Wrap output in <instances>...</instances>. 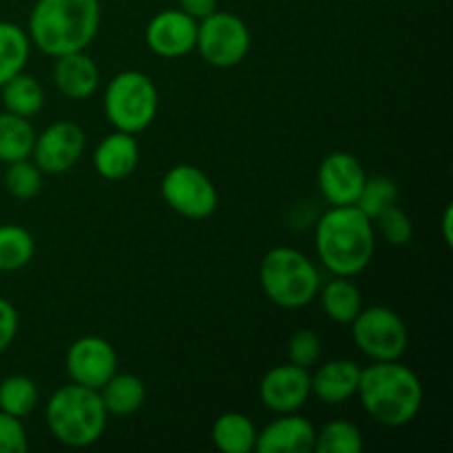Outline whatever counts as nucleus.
Masks as SVG:
<instances>
[{
	"instance_id": "nucleus-1",
	"label": "nucleus",
	"mask_w": 453,
	"mask_h": 453,
	"mask_svg": "<svg viewBox=\"0 0 453 453\" xmlns=\"http://www.w3.org/2000/svg\"><path fill=\"white\" fill-rule=\"evenodd\" d=\"M102 22L100 0H38L29 16V40L44 56L84 51Z\"/></svg>"
},
{
	"instance_id": "nucleus-2",
	"label": "nucleus",
	"mask_w": 453,
	"mask_h": 453,
	"mask_svg": "<svg viewBox=\"0 0 453 453\" xmlns=\"http://www.w3.org/2000/svg\"><path fill=\"white\" fill-rule=\"evenodd\" d=\"M317 255L336 277H354L370 265L376 250L374 221L357 206H332L314 230Z\"/></svg>"
},
{
	"instance_id": "nucleus-3",
	"label": "nucleus",
	"mask_w": 453,
	"mask_h": 453,
	"mask_svg": "<svg viewBox=\"0 0 453 453\" xmlns=\"http://www.w3.org/2000/svg\"><path fill=\"white\" fill-rule=\"evenodd\" d=\"M357 396L363 410L385 427H405L423 407V383L398 361H376L361 370Z\"/></svg>"
},
{
	"instance_id": "nucleus-4",
	"label": "nucleus",
	"mask_w": 453,
	"mask_h": 453,
	"mask_svg": "<svg viewBox=\"0 0 453 453\" xmlns=\"http://www.w3.org/2000/svg\"><path fill=\"white\" fill-rule=\"evenodd\" d=\"M106 407L100 392L69 383L47 401V427L58 442L73 449L96 445L106 429Z\"/></svg>"
},
{
	"instance_id": "nucleus-5",
	"label": "nucleus",
	"mask_w": 453,
	"mask_h": 453,
	"mask_svg": "<svg viewBox=\"0 0 453 453\" xmlns=\"http://www.w3.org/2000/svg\"><path fill=\"white\" fill-rule=\"evenodd\" d=\"M259 283L264 295L283 310L305 308L321 288L319 270L308 257L295 248H273L261 259Z\"/></svg>"
},
{
	"instance_id": "nucleus-6",
	"label": "nucleus",
	"mask_w": 453,
	"mask_h": 453,
	"mask_svg": "<svg viewBox=\"0 0 453 453\" xmlns=\"http://www.w3.org/2000/svg\"><path fill=\"white\" fill-rule=\"evenodd\" d=\"M159 109V93L153 80L142 71H122L104 91V113L115 131L137 133L153 124Z\"/></svg>"
},
{
	"instance_id": "nucleus-7",
	"label": "nucleus",
	"mask_w": 453,
	"mask_h": 453,
	"mask_svg": "<svg viewBox=\"0 0 453 453\" xmlns=\"http://www.w3.org/2000/svg\"><path fill=\"white\" fill-rule=\"evenodd\" d=\"M357 348L372 361H398L407 352L410 332L401 314L383 305H370L357 314L352 323Z\"/></svg>"
},
{
	"instance_id": "nucleus-8",
	"label": "nucleus",
	"mask_w": 453,
	"mask_h": 453,
	"mask_svg": "<svg viewBox=\"0 0 453 453\" xmlns=\"http://www.w3.org/2000/svg\"><path fill=\"white\" fill-rule=\"evenodd\" d=\"M250 29L234 13L215 12L199 20L195 49L215 69H233L242 65V60L250 51Z\"/></svg>"
},
{
	"instance_id": "nucleus-9",
	"label": "nucleus",
	"mask_w": 453,
	"mask_h": 453,
	"mask_svg": "<svg viewBox=\"0 0 453 453\" xmlns=\"http://www.w3.org/2000/svg\"><path fill=\"white\" fill-rule=\"evenodd\" d=\"M164 202L186 219H208L217 211L219 195L215 184L202 168L193 164H177L162 180Z\"/></svg>"
},
{
	"instance_id": "nucleus-10",
	"label": "nucleus",
	"mask_w": 453,
	"mask_h": 453,
	"mask_svg": "<svg viewBox=\"0 0 453 453\" xmlns=\"http://www.w3.org/2000/svg\"><path fill=\"white\" fill-rule=\"evenodd\" d=\"M87 137L75 122L62 119L44 128L34 142V164L42 175H65L82 157Z\"/></svg>"
},
{
	"instance_id": "nucleus-11",
	"label": "nucleus",
	"mask_w": 453,
	"mask_h": 453,
	"mask_svg": "<svg viewBox=\"0 0 453 453\" xmlns=\"http://www.w3.org/2000/svg\"><path fill=\"white\" fill-rule=\"evenodd\" d=\"M65 367L71 383L100 389L118 372V352L102 336H82L66 349Z\"/></svg>"
},
{
	"instance_id": "nucleus-12",
	"label": "nucleus",
	"mask_w": 453,
	"mask_h": 453,
	"mask_svg": "<svg viewBox=\"0 0 453 453\" xmlns=\"http://www.w3.org/2000/svg\"><path fill=\"white\" fill-rule=\"evenodd\" d=\"M261 403L274 414H295L312 396V376L305 367L288 361L277 365L259 383Z\"/></svg>"
},
{
	"instance_id": "nucleus-13",
	"label": "nucleus",
	"mask_w": 453,
	"mask_h": 453,
	"mask_svg": "<svg viewBox=\"0 0 453 453\" xmlns=\"http://www.w3.org/2000/svg\"><path fill=\"white\" fill-rule=\"evenodd\" d=\"M197 25L199 22L181 9H164L155 13L146 25V44L159 58H168V60L184 58L195 51Z\"/></svg>"
},
{
	"instance_id": "nucleus-14",
	"label": "nucleus",
	"mask_w": 453,
	"mask_h": 453,
	"mask_svg": "<svg viewBox=\"0 0 453 453\" xmlns=\"http://www.w3.org/2000/svg\"><path fill=\"white\" fill-rule=\"evenodd\" d=\"M365 180L361 159L343 150L330 153L319 166V188L330 206H354Z\"/></svg>"
},
{
	"instance_id": "nucleus-15",
	"label": "nucleus",
	"mask_w": 453,
	"mask_h": 453,
	"mask_svg": "<svg viewBox=\"0 0 453 453\" xmlns=\"http://www.w3.org/2000/svg\"><path fill=\"white\" fill-rule=\"evenodd\" d=\"M317 442V429L308 418L295 414H281L264 432L257 434L255 451L259 453H308Z\"/></svg>"
},
{
	"instance_id": "nucleus-16",
	"label": "nucleus",
	"mask_w": 453,
	"mask_h": 453,
	"mask_svg": "<svg viewBox=\"0 0 453 453\" xmlns=\"http://www.w3.org/2000/svg\"><path fill=\"white\" fill-rule=\"evenodd\" d=\"M53 82H56L58 91L69 100H87L100 87V69H97L96 60L84 51L65 53V56L56 58Z\"/></svg>"
},
{
	"instance_id": "nucleus-17",
	"label": "nucleus",
	"mask_w": 453,
	"mask_h": 453,
	"mask_svg": "<svg viewBox=\"0 0 453 453\" xmlns=\"http://www.w3.org/2000/svg\"><path fill=\"white\" fill-rule=\"evenodd\" d=\"M137 162H140V146L131 133L124 131L106 135L93 153V166L97 175L109 181L127 180L137 168Z\"/></svg>"
},
{
	"instance_id": "nucleus-18",
	"label": "nucleus",
	"mask_w": 453,
	"mask_h": 453,
	"mask_svg": "<svg viewBox=\"0 0 453 453\" xmlns=\"http://www.w3.org/2000/svg\"><path fill=\"white\" fill-rule=\"evenodd\" d=\"M361 367L348 358H334L312 374V394L326 405H343L357 396Z\"/></svg>"
},
{
	"instance_id": "nucleus-19",
	"label": "nucleus",
	"mask_w": 453,
	"mask_h": 453,
	"mask_svg": "<svg viewBox=\"0 0 453 453\" xmlns=\"http://www.w3.org/2000/svg\"><path fill=\"white\" fill-rule=\"evenodd\" d=\"M100 398L106 407V414L131 416L142 410L146 401L144 380L133 374H118L115 372L100 389Z\"/></svg>"
},
{
	"instance_id": "nucleus-20",
	"label": "nucleus",
	"mask_w": 453,
	"mask_h": 453,
	"mask_svg": "<svg viewBox=\"0 0 453 453\" xmlns=\"http://www.w3.org/2000/svg\"><path fill=\"white\" fill-rule=\"evenodd\" d=\"M323 312L341 326H349L363 310L361 290L349 281V277H336L323 288H319Z\"/></svg>"
},
{
	"instance_id": "nucleus-21",
	"label": "nucleus",
	"mask_w": 453,
	"mask_h": 453,
	"mask_svg": "<svg viewBox=\"0 0 453 453\" xmlns=\"http://www.w3.org/2000/svg\"><path fill=\"white\" fill-rule=\"evenodd\" d=\"M257 434L255 423L239 411H226L212 425V442L224 453L255 451Z\"/></svg>"
},
{
	"instance_id": "nucleus-22",
	"label": "nucleus",
	"mask_w": 453,
	"mask_h": 453,
	"mask_svg": "<svg viewBox=\"0 0 453 453\" xmlns=\"http://www.w3.org/2000/svg\"><path fill=\"white\" fill-rule=\"evenodd\" d=\"M35 128L29 118H20L9 111L0 113V162L12 164L29 159L35 142Z\"/></svg>"
},
{
	"instance_id": "nucleus-23",
	"label": "nucleus",
	"mask_w": 453,
	"mask_h": 453,
	"mask_svg": "<svg viewBox=\"0 0 453 453\" xmlns=\"http://www.w3.org/2000/svg\"><path fill=\"white\" fill-rule=\"evenodd\" d=\"M3 104L9 113L20 115V118H34L42 111L44 104L42 84L34 75H13L3 84Z\"/></svg>"
},
{
	"instance_id": "nucleus-24",
	"label": "nucleus",
	"mask_w": 453,
	"mask_h": 453,
	"mask_svg": "<svg viewBox=\"0 0 453 453\" xmlns=\"http://www.w3.org/2000/svg\"><path fill=\"white\" fill-rule=\"evenodd\" d=\"M29 53V34L13 22H0V87L13 75L22 73Z\"/></svg>"
},
{
	"instance_id": "nucleus-25",
	"label": "nucleus",
	"mask_w": 453,
	"mask_h": 453,
	"mask_svg": "<svg viewBox=\"0 0 453 453\" xmlns=\"http://www.w3.org/2000/svg\"><path fill=\"white\" fill-rule=\"evenodd\" d=\"M35 242L22 226H0V273H16L34 259Z\"/></svg>"
},
{
	"instance_id": "nucleus-26",
	"label": "nucleus",
	"mask_w": 453,
	"mask_h": 453,
	"mask_svg": "<svg viewBox=\"0 0 453 453\" xmlns=\"http://www.w3.org/2000/svg\"><path fill=\"white\" fill-rule=\"evenodd\" d=\"M38 385L29 376L13 374L0 383V411H4V414L25 418L38 407Z\"/></svg>"
},
{
	"instance_id": "nucleus-27",
	"label": "nucleus",
	"mask_w": 453,
	"mask_h": 453,
	"mask_svg": "<svg viewBox=\"0 0 453 453\" xmlns=\"http://www.w3.org/2000/svg\"><path fill=\"white\" fill-rule=\"evenodd\" d=\"M314 451L319 453H361L363 451V434L361 429L348 420H332L323 425L321 432H317Z\"/></svg>"
},
{
	"instance_id": "nucleus-28",
	"label": "nucleus",
	"mask_w": 453,
	"mask_h": 453,
	"mask_svg": "<svg viewBox=\"0 0 453 453\" xmlns=\"http://www.w3.org/2000/svg\"><path fill=\"white\" fill-rule=\"evenodd\" d=\"M398 197H401V190H398V184L394 180H389V177H367L354 206L374 221L380 212L396 206Z\"/></svg>"
},
{
	"instance_id": "nucleus-29",
	"label": "nucleus",
	"mask_w": 453,
	"mask_h": 453,
	"mask_svg": "<svg viewBox=\"0 0 453 453\" xmlns=\"http://www.w3.org/2000/svg\"><path fill=\"white\" fill-rule=\"evenodd\" d=\"M4 188L16 199H34L42 188V171L29 159L12 162L4 173Z\"/></svg>"
},
{
	"instance_id": "nucleus-30",
	"label": "nucleus",
	"mask_w": 453,
	"mask_h": 453,
	"mask_svg": "<svg viewBox=\"0 0 453 453\" xmlns=\"http://www.w3.org/2000/svg\"><path fill=\"white\" fill-rule=\"evenodd\" d=\"M376 228L389 246H407L414 239V224L401 206H392L376 217Z\"/></svg>"
},
{
	"instance_id": "nucleus-31",
	"label": "nucleus",
	"mask_w": 453,
	"mask_h": 453,
	"mask_svg": "<svg viewBox=\"0 0 453 453\" xmlns=\"http://www.w3.org/2000/svg\"><path fill=\"white\" fill-rule=\"evenodd\" d=\"M321 357V339L312 330H296L288 341V361L310 370Z\"/></svg>"
},
{
	"instance_id": "nucleus-32",
	"label": "nucleus",
	"mask_w": 453,
	"mask_h": 453,
	"mask_svg": "<svg viewBox=\"0 0 453 453\" xmlns=\"http://www.w3.org/2000/svg\"><path fill=\"white\" fill-rule=\"evenodd\" d=\"M29 449L22 418L0 411V453H25Z\"/></svg>"
},
{
	"instance_id": "nucleus-33",
	"label": "nucleus",
	"mask_w": 453,
	"mask_h": 453,
	"mask_svg": "<svg viewBox=\"0 0 453 453\" xmlns=\"http://www.w3.org/2000/svg\"><path fill=\"white\" fill-rule=\"evenodd\" d=\"M18 326H20V321H18L16 308L7 299H0V354L13 343L18 334Z\"/></svg>"
},
{
	"instance_id": "nucleus-34",
	"label": "nucleus",
	"mask_w": 453,
	"mask_h": 453,
	"mask_svg": "<svg viewBox=\"0 0 453 453\" xmlns=\"http://www.w3.org/2000/svg\"><path fill=\"white\" fill-rule=\"evenodd\" d=\"M180 9L199 22L217 12V0H180Z\"/></svg>"
},
{
	"instance_id": "nucleus-35",
	"label": "nucleus",
	"mask_w": 453,
	"mask_h": 453,
	"mask_svg": "<svg viewBox=\"0 0 453 453\" xmlns=\"http://www.w3.org/2000/svg\"><path fill=\"white\" fill-rule=\"evenodd\" d=\"M451 226H453V211H451V206H447L445 215H442V237H445L447 246H451V243H453Z\"/></svg>"
}]
</instances>
